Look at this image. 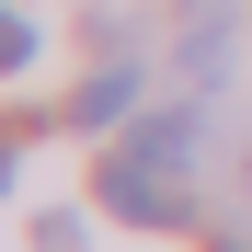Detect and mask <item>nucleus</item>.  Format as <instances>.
<instances>
[{"label": "nucleus", "instance_id": "nucleus-1", "mask_svg": "<svg viewBox=\"0 0 252 252\" xmlns=\"http://www.w3.org/2000/svg\"><path fill=\"white\" fill-rule=\"evenodd\" d=\"M92 195L115 206V218H138V229H195V184H184V160L103 149V160H92Z\"/></svg>", "mask_w": 252, "mask_h": 252}, {"label": "nucleus", "instance_id": "nucleus-2", "mask_svg": "<svg viewBox=\"0 0 252 252\" xmlns=\"http://www.w3.org/2000/svg\"><path fill=\"white\" fill-rule=\"evenodd\" d=\"M126 103H138V69L115 58V69H92V80H80V103H69V115H80V126H115Z\"/></svg>", "mask_w": 252, "mask_h": 252}, {"label": "nucleus", "instance_id": "nucleus-3", "mask_svg": "<svg viewBox=\"0 0 252 252\" xmlns=\"http://www.w3.org/2000/svg\"><path fill=\"white\" fill-rule=\"evenodd\" d=\"M115 149H138V160H195V115H149L138 138H115Z\"/></svg>", "mask_w": 252, "mask_h": 252}, {"label": "nucleus", "instance_id": "nucleus-4", "mask_svg": "<svg viewBox=\"0 0 252 252\" xmlns=\"http://www.w3.org/2000/svg\"><path fill=\"white\" fill-rule=\"evenodd\" d=\"M184 80H195V92H218V80H229V34H218V23H195V46H184Z\"/></svg>", "mask_w": 252, "mask_h": 252}, {"label": "nucleus", "instance_id": "nucleus-5", "mask_svg": "<svg viewBox=\"0 0 252 252\" xmlns=\"http://www.w3.org/2000/svg\"><path fill=\"white\" fill-rule=\"evenodd\" d=\"M34 58V12H23V0H0V69H23Z\"/></svg>", "mask_w": 252, "mask_h": 252}, {"label": "nucleus", "instance_id": "nucleus-6", "mask_svg": "<svg viewBox=\"0 0 252 252\" xmlns=\"http://www.w3.org/2000/svg\"><path fill=\"white\" fill-rule=\"evenodd\" d=\"M184 12H195V23H206V12H229V0H184Z\"/></svg>", "mask_w": 252, "mask_h": 252}, {"label": "nucleus", "instance_id": "nucleus-7", "mask_svg": "<svg viewBox=\"0 0 252 252\" xmlns=\"http://www.w3.org/2000/svg\"><path fill=\"white\" fill-rule=\"evenodd\" d=\"M0 184H12V138H0Z\"/></svg>", "mask_w": 252, "mask_h": 252}, {"label": "nucleus", "instance_id": "nucleus-8", "mask_svg": "<svg viewBox=\"0 0 252 252\" xmlns=\"http://www.w3.org/2000/svg\"><path fill=\"white\" fill-rule=\"evenodd\" d=\"M241 184H252V149H241Z\"/></svg>", "mask_w": 252, "mask_h": 252}]
</instances>
